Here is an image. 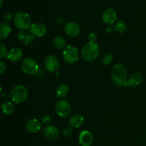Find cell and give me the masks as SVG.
Here are the masks:
<instances>
[{"instance_id": "1", "label": "cell", "mask_w": 146, "mask_h": 146, "mask_svg": "<svg viewBox=\"0 0 146 146\" xmlns=\"http://www.w3.org/2000/svg\"><path fill=\"white\" fill-rule=\"evenodd\" d=\"M111 78L117 86H127L128 84V71L125 66L122 64H116L111 69Z\"/></svg>"}, {"instance_id": "2", "label": "cell", "mask_w": 146, "mask_h": 146, "mask_svg": "<svg viewBox=\"0 0 146 146\" xmlns=\"http://www.w3.org/2000/svg\"><path fill=\"white\" fill-rule=\"evenodd\" d=\"M100 54V47L96 42H88L81 49V56L85 61H93L96 59Z\"/></svg>"}, {"instance_id": "3", "label": "cell", "mask_w": 146, "mask_h": 146, "mask_svg": "<svg viewBox=\"0 0 146 146\" xmlns=\"http://www.w3.org/2000/svg\"><path fill=\"white\" fill-rule=\"evenodd\" d=\"M14 22L16 27L21 31H25L31 27V19L27 13L19 11L15 14Z\"/></svg>"}, {"instance_id": "4", "label": "cell", "mask_w": 146, "mask_h": 146, "mask_svg": "<svg viewBox=\"0 0 146 146\" xmlns=\"http://www.w3.org/2000/svg\"><path fill=\"white\" fill-rule=\"evenodd\" d=\"M28 96L27 88L23 85H17L13 88L11 91V98L15 104H21L24 102Z\"/></svg>"}, {"instance_id": "5", "label": "cell", "mask_w": 146, "mask_h": 146, "mask_svg": "<svg viewBox=\"0 0 146 146\" xmlns=\"http://www.w3.org/2000/svg\"><path fill=\"white\" fill-rule=\"evenodd\" d=\"M21 69L27 75H34L38 71V65L32 58H26L21 63Z\"/></svg>"}, {"instance_id": "6", "label": "cell", "mask_w": 146, "mask_h": 146, "mask_svg": "<svg viewBox=\"0 0 146 146\" xmlns=\"http://www.w3.org/2000/svg\"><path fill=\"white\" fill-rule=\"evenodd\" d=\"M78 51L76 47L68 45L63 51V58L67 64H74L78 59Z\"/></svg>"}, {"instance_id": "7", "label": "cell", "mask_w": 146, "mask_h": 146, "mask_svg": "<svg viewBox=\"0 0 146 146\" xmlns=\"http://www.w3.org/2000/svg\"><path fill=\"white\" fill-rule=\"evenodd\" d=\"M56 113L61 118H66L70 114L71 107L69 103L66 100H60L56 104Z\"/></svg>"}, {"instance_id": "8", "label": "cell", "mask_w": 146, "mask_h": 146, "mask_svg": "<svg viewBox=\"0 0 146 146\" xmlns=\"http://www.w3.org/2000/svg\"><path fill=\"white\" fill-rule=\"evenodd\" d=\"M44 66L46 70L49 72H56L59 68V61L54 55H49L46 58Z\"/></svg>"}, {"instance_id": "9", "label": "cell", "mask_w": 146, "mask_h": 146, "mask_svg": "<svg viewBox=\"0 0 146 146\" xmlns=\"http://www.w3.org/2000/svg\"><path fill=\"white\" fill-rule=\"evenodd\" d=\"M29 31L34 36L42 37L46 34L47 28L42 23L37 22L31 24L29 28Z\"/></svg>"}, {"instance_id": "10", "label": "cell", "mask_w": 146, "mask_h": 146, "mask_svg": "<svg viewBox=\"0 0 146 146\" xmlns=\"http://www.w3.org/2000/svg\"><path fill=\"white\" fill-rule=\"evenodd\" d=\"M64 31L67 35L71 37L78 36L81 33V27L77 23L69 21L65 25Z\"/></svg>"}, {"instance_id": "11", "label": "cell", "mask_w": 146, "mask_h": 146, "mask_svg": "<svg viewBox=\"0 0 146 146\" xmlns=\"http://www.w3.org/2000/svg\"><path fill=\"white\" fill-rule=\"evenodd\" d=\"M43 133L46 138L50 141H55L59 137V130L54 125H48L44 128Z\"/></svg>"}, {"instance_id": "12", "label": "cell", "mask_w": 146, "mask_h": 146, "mask_svg": "<svg viewBox=\"0 0 146 146\" xmlns=\"http://www.w3.org/2000/svg\"><path fill=\"white\" fill-rule=\"evenodd\" d=\"M102 19L105 24L108 25H113L117 19L116 12L112 8L107 9L103 12Z\"/></svg>"}, {"instance_id": "13", "label": "cell", "mask_w": 146, "mask_h": 146, "mask_svg": "<svg viewBox=\"0 0 146 146\" xmlns=\"http://www.w3.org/2000/svg\"><path fill=\"white\" fill-rule=\"evenodd\" d=\"M78 142L81 146H91L94 142L93 134L88 131H83L79 134Z\"/></svg>"}, {"instance_id": "14", "label": "cell", "mask_w": 146, "mask_h": 146, "mask_svg": "<svg viewBox=\"0 0 146 146\" xmlns=\"http://www.w3.org/2000/svg\"><path fill=\"white\" fill-rule=\"evenodd\" d=\"M7 59L12 62H17V61H20L23 57V52L21 49L19 48H12L7 52V56H6Z\"/></svg>"}, {"instance_id": "15", "label": "cell", "mask_w": 146, "mask_h": 146, "mask_svg": "<svg viewBox=\"0 0 146 146\" xmlns=\"http://www.w3.org/2000/svg\"><path fill=\"white\" fill-rule=\"evenodd\" d=\"M26 128L27 131L32 133L38 132L41 128V124L38 120L36 118L29 120L26 123Z\"/></svg>"}, {"instance_id": "16", "label": "cell", "mask_w": 146, "mask_h": 146, "mask_svg": "<svg viewBox=\"0 0 146 146\" xmlns=\"http://www.w3.org/2000/svg\"><path fill=\"white\" fill-rule=\"evenodd\" d=\"M143 82V75L141 73H134L128 79L127 86H136L140 85Z\"/></svg>"}, {"instance_id": "17", "label": "cell", "mask_w": 146, "mask_h": 146, "mask_svg": "<svg viewBox=\"0 0 146 146\" xmlns=\"http://www.w3.org/2000/svg\"><path fill=\"white\" fill-rule=\"evenodd\" d=\"M84 118L79 114L73 115L69 120V125L73 128H79L84 124Z\"/></svg>"}, {"instance_id": "18", "label": "cell", "mask_w": 146, "mask_h": 146, "mask_svg": "<svg viewBox=\"0 0 146 146\" xmlns=\"http://www.w3.org/2000/svg\"><path fill=\"white\" fill-rule=\"evenodd\" d=\"M11 31V28L7 23L3 22L0 24V38L1 40L7 38Z\"/></svg>"}, {"instance_id": "19", "label": "cell", "mask_w": 146, "mask_h": 146, "mask_svg": "<svg viewBox=\"0 0 146 146\" xmlns=\"http://www.w3.org/2000/svg\"><path fill=\"white\" fill-rule=\"evenodd\" d=\"M53 44H54V47L58 50L65 49L66 47L67 46L66 42L64 40V38L61 36H56L53 40Z\"/></svg>"}, {"instance_id": "20", "label": "cell", "mask_w": 146, "mask_h": 146, "mask_svg": "<svg viewBox=\"0 0 146 146\" xmlns=\"http://www.w3.org/2000/svg\"><path fill=\"white\" fill-rule=\"evenodd\" d=\"M69 88L66 84H60L56 88V96L58 98H64L68 94Z\"/></svg>"}, {"instance_id": "21", "label": "cell", "mask_w": 146, "mask_h": 146, "mask_svg": "<svg viewBox=\"0 0 146 146\" xmlns=\"http://www.w3.org/2000/svg\"><path fill=\"white\" fill-rule=\"evenodd\" d=\"M1 109H2L3 113L7 115H10L13 113L14 111V106L13 103L11 101H5L1 105Z\"/></svg>"}, {"instance_id": "22", "label": "cell", "mask_w": 146, "mask_h": 146, "mask_svg": "<svg viewBox=\"0 0 146 146\" xmlns=\"http://www.w3.org/2000/svg\"><path fill=\"white\" fill-rule=\"evenodd\" d=\"M126 23L124 21H122V20H120V21H117V22L115 23V26H114V30H115L116 32L119 33V34H123V33L126 30Z\"/></svg>"}, {"instance_id": "23", "label": "cell", "mask_w": 146, "mask_h": 146, "mask_svg": "<svg viewBox=\"0 0 146 146\" xmlns=\"http://www.w3.org/2000/svg\"><path fill=\"white\" fill-rule=\"evenodd\" d=\"M113 59V56L112 54H107L104 56V58H103V64L105 65H108L112 62Z\"/></svg>"}, {"instance_id": "24", "label": "cell", "mask_w": 146, "mask_h": 146, "mask_svg": "<svg viewBox=\"0 0 146 146\" xmlns=\"http://www.w3.org/2000/svg\"><path fill=\"white\" fill-rule=\"evenodd\" d=\"M7 47L3 43H0V58H4L7 56Z\"/></svg>"}, {"instance_id": "25", "label": "cell", "mask_w": 146, "mask_h": 146, "mask_svg": "<svg viewBox=\"0 0 146 146\" xmlns=\"http://www.w3.org/2000/svg\"><path fill=\"white\" fill-rule=\"evenodd\" d=\"M88 38L89 40V42H96V41L98 38V35L95 32H91L88 36Z\"/></svg>"}, {"instance_id": "26", "label": "cell", "mask_w": 146, "mask_h": 146, "mask_svg": "<svg viewBox=\"0 0 146 146\" xmlns=\"http://www.w3.org/2000/svg\"><path fill=\"white\" fill-rule=\"evenodd\" d=\"M34 39V36L32 35L31 34H27V37H26L25 40H24V43L25 44H29L30 43L32 42Z\"/></svg>"}, {"instance_id": "27", "label": "cell", "mask_w": 146, "mask_h": 146, "mask_svg": "<svg viewBox=\"0 0 146 146\" xmlns=\"http://www.w3.org/2000/svg\"><path fill=\"white\" fill-rule=\"evenodd\" d=\"M27 33H26L24 31H21L19 32L17 37H18V39L19 40V41L24 42V40H25V38H26V37H27Z\"/></svg>"}, {"instance_id": "28", "label": "cell", "mask_w": 146, "mask_h": 146, "mask_svg": "<svg viewBox=\"0 0 146 146\" xmlns=\"http://www.w3.org/2000/svg\"><path fill=\"white\" fill-rule=\"evenodd\" d=\"M12 19V14L9 12L6 13L4 15V20L5 21V23H9L11 21Z\"/></svg>"}, {"instance_id": "29", "label": "cell", "mask_w": 146, "mask_h": 146, "mask_svg": "<svg viewBox=\"0 0 146 146\" xmlns=\"http://www.w3.org/2000/svg\"><path fill=\"white\" fill-rule=\"evenodd\" d=\"M72 129H71L70 127H66V128H64V135H65L66 137H69L71 136V134H72Z\"/></svg>"}, {"instance_id": "30", "label": "cell", "mask_w": 146, "mask_h": 146, "mask_svg": "<svg viewBox=\"0 0 146 146\" xmlns=\"http://www.w3.org/2000/svg\"><path fill=\"white\" fill-rule=\"evenodd\" d=\"M41 121H42V123L44 124L48 125L50 123V122H51V118L48 115H44L42 117V118H41Z\"/></svg>"}, {"instance_id": "31", "label": "cell", "mask_w": 146, "mask_h": 146, "mask_svg": "<svg viewBox=\"0 0 146 146\" xmlns=\"http://www.w3.org/2000/svg\"><path fill=\"white\" fill-rule=\"evenodd\" d=\"M5 70H6L5 64L4 63V61H0V73H1V74H4V72L5 71Z\"/></svg>"}, {"instance_id": "32", "label": "cell", "mask_w": 146, "mask_h": 146, "mask_svg": "<svg viewBox=\"0 0 146 146\" xmlns=\"http://www.w3.org/2000/svg\"><path fill=\"white\" fill-rule=\"evenodd\" d=\"M2 3H3V0H1V7L2 6Z\"/></svg>"}]
</instances>
